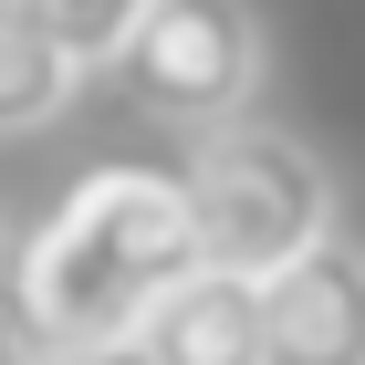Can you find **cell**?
Returning a JSON list of instances; mask_svg holds the SVG:
<instances>
[{"instance_id":"8992f818","label":"cell","mask_w":365,"mask_h":365,"mask_svg":"<svg viewBox=\"0 0 365 365\" xmlns=\"http://www.w3.org/2000/svg\"><path fill=\"white\" fill-rule=\"evenodd\" d=\"M73 63L53 53V31L31 21L21 0H0V136H31V125H53L73 105Z\"/></svg>"},{"instance_id":"277c9868","label":"cell","mask_w":365,"mask_h":365,"mask_svg":"<svg viewBox=\"0 0 365 365\" xmlns=\"http://www.w3.org/2000/svg\"><path fill=\"white\" fill-rule=\"evenodd\" d=\"M261 365H365V240L324 230L261 272Z\"/></svg>"},{"instance_id":"3957f363","label":"cell","mask_w":365,"mask_h":365,"mask_svg":"<svg viewBox=\"0 0 365 365\" xmlns=\"http://www.w3.org/2000/svg\"><path fill=\"white\" fill-rule=\"evenodd\" d=\"M115 73L136 94V115L209 136L230 115H251V94H261V11L251 0H146Z\"/></svg>"},{"instance_id":"6da1fadb","label":"cell","mask_w":365,"mask_h":365,"mask_svg":"<svg viewBox=\"0 0 365 365\" xmlns=\"http://www.w3.org/2000/svg\"><path fill=\"white\" fill-rule=\"evenodd\" d=\"M178 272H198V220H188V178L178 168H84L73 188L21 230L11 251V292L0 303L31 324V344H105L136 334V313L168 292Z\"/></svg>"},{"instance_id":"5b68a950","label":"cell","mask_w":365,"mask_h":365,"mask_svg":"<svg viewBox=\"0 0 365 365\" xmlns=\"http://www.w3.org/2000/svg\"><path fill=\"white\" fill-rule=\"evenodd\" d=\"M136 344L146 365H261V282L198 261L136 313Z\"/></svg>"},{"instance_id":"52a82bcc","label":"cell","mask_w":365,"mask_h":365,"mask_svg":"<svg viewBox=\"0 0 365 365\" xmlns=\"http://www.w3.org/2000/svg\"><path fill=\"white\" fill-rule=\"evenodd\" d=\"M21 11L53 31V53L73 63V73H115L125 31L146 21V0H21Z\"/></svg>"},{"instance_id":"ba28073f","label":"cell","mask_w":365,"mask_h":365,"mask_svg":"<svg viewBox=\"0 0 365 365\" xmlns=\"http://www.w3.org/2000/svg\"><path fill=\"white\" fill-rule=\"evenodd\" d=\"M42 365H146V344H136V334H105V344H53Z\"/></svg>"},{"instance_id":"7a4b0ae2","label":"cell","mask_w":365,"mask_h":365,"mask_svg":"<svg viewBox=\"0 0 365 365\" xmlns=\"http://www.w3.org/2000/svg\"><path fill=\"white\" fill-rule=\"evenodd\" d=\"M188 220H198V261L209 272H282L292 251H313L324 230H334V168L313 157L303 136H282V125H251V115H230L209 136L188 146Z\"/></svg>"},{"instance_id":"9c48e42d","label":"cell","mask_w":365,"mask_h":365,"mask_svg":"<svg viewBox=\"0 0 365 365\" xmlns=\"http://www.w3.org/2000/svg\"><path fill=\"white\" fill-rule=\"evenodd\" d=\"M0 365H42V344H31V324L11 303H0Z\"/></svg>"}]
</instances>
